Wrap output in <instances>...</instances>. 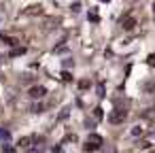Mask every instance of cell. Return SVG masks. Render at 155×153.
Listing matches in <instances>:
<instances>
[{"label":"cell","mask_w":155,"mask_h":153,"mask_svg":"<svg viewBox=\"0 0 155 153\" xmlns=\"http://www.w3.org/2000/svg\"><path fill=\"white\" fill-rule=\"evenodd\" d=\"M151 153H155V151H151Z\"/></svg>","instance_id":"obj_19"},{"label":"cell","mask_w":155,"mask_h":153,"mask_svg":"<svg viewBox=\"0 0 155 153\" xmlns=\"http://www.w3.org/2000/svg\"><path fill=\"white\" fill-rule=\"evenodd\" d=\"M32 111H34V113H41V111H43V106H41V104H36V106H32Z\"/></svg>","instance_id":"obj_17"},{"label":"cell","mask_w":155,"mask_h":153,"mask_svg":"<svg viewBox=\"0 0 155 153\" xmlns=\"http://www.w3.org/2000/svg\"><path fill=\"white\" fill-rule=\"evenodd\" d=\"M32 142H36V136H24L19 140V147H32Z\"/></svg>","instance_id":"obj_5"},{"label":"cell","mask_w":155,"mask_h":153,"mask_svg":"<svg viewBox=\"0 0 155 153\" xmlns=\"http://www.w3.org/2000/svg\"><path fill=\"white\" fill-rule=\"evenodd\" d=\"M26 13H28V15H43V9H41L38 5H34V7H30Z\"/></svg>","instance_id":"obj_6"},{"label":"cell","mask_w":155,"mask_h":153,"mask_svg":"<svg viewBox=\"0 0 155 153\" xmlns=\"http://www.w3.org/2000/svg\"><path fill=\"white\" fill-rule=\"evenodd\" d=\"M62 79H64V81H66V83H68V81H70V79H72V77H70V72H62Z\"/></svg>","instance_id":"obj_12"},{"label":"cell","mask_w":155,"mask_h":153,"mask_svg":"<svg viewBox=\"0 0 155 153\" xmlns=\"http://www.w3.org/2000/svg\"><path fill=\"white\" fill-rule=\"evenodd\" d=\"M87 145H91V147H100L102 145V136H98V134H89V140H87Z\"/></svg>","instance_id":"obj_3"},{"label":"cell","mask_w":155,"mask_h":153,"mask_svg":"<svg viewBox=\"0 0 155 153\" xmlns=\"http://www.w3.org/2000/svg\"><path fill=\"white\" fill-rule=\"evenodd\" d=\"M98 91H100L98 96H104V83H100V85H98Z\"/></svg>","instance_id":"obj_16"},{"label":"cell","mask_w":155,"mask_h":153,"mask_svg":"<svg viewBox=\"0 0 155 153\" xmlns=\"http://www.w3.org/2000/svg\"><path fill=\"white\" fill-rule=\"evenodd\" d=\"M121 26H123V30H132L136 26V22H134V17H123L121 19Z\"/></svg>","instance_id":"obj_4"},{"label":"cell","mask_w":155,"mask_h":153,"mask_svg":"<svg viewBox=\"0 0 155 153\" xmlns=\"http://www.w3.org/2000/svg\"><path fill=\"white\" fill-rule=\"evenodd\" d=\"M102 2H108V0H102Z\"/></svg>","instance_id":"obj_18"},{"label":"cell","mask_w":155,"mask_h":153,"mask_svg":"<svg viewBox=\"0 0 155 153\" xmlns=\"http://www.w3.org/2000/svg\"><path fill=\"white\" fill-rule=\"evenodd\" d=\"M2 153H15V147L7 145V147H2Z\"/></svg>","instance_id":"obj_9"},{"label":"cell","mask_w":155,"mask_h":153,"mask_svg":"<svg viewBox=\"0 0 155 153\" xmlns=\"http://www.w3.org/2000/svg\"><path fill=\"white\" fill-rule=\"evenodd\" d=\"M140 134H142L140 128H134V130H132V136H140Z\"/></svg>","instance_id":"obj_14"},{"label":"cell","mask_w":155,"mask_h":153,"mask_svg":"<svg viewBox=\"0 0 155 153\" xmlns=\"http://www.w3.org/2000/svg\"><path fill=\"white\" fill-rule=\"evenodd\" d=\"M45 94H47V87H43V85H32V87L28 89V96H30V98H34V100L43 98Z\"/></svg>","instance_id":"obj_2"},{"label":"cell","mask_w":155,"mask_h":153,"mask_svg":"<svg viewBox=\"0 0 155 153\" xmlns=\"http://www.w3.org/2000/svg\"><path fill=\"white\" fill-rule=\"evenodd\" d=\"M79 87H81V89H87V87H89V81H81Z\"/></svg>","instance_id":"obj_13"},{"label":"cell","mask_w":155,"mask_h":153,"mask_svg":"<svg viewBox=\"0 0 155 153\" xmlns=\"http://www.w3.org/2000/svg\"><path fill=\"white\" fill-rule=\"evenodd\" d=\"M0 138L7 140V138H9V130H2V128H0Z\"/></svg>","instance_id":"obj_10"},{"label":"cell","mask_w":155,"mask_h":153,"mask_svg":"<svg viewBox=\"0 0 155 153\" xmlns=\"http://www.w3.org/2000/svg\"><path fill=\"white\" fill-rule=\"evenodd\" d=\"M21 53H26V47H17V49H13V51H11V58H15V55H21Z\"/></svg>","instance_id":"obj_8"},{"label":"cell","mask_w":155,"mask_h":153,"mask_svg":"<svg viewBox=\"0 0 155 153\" xmlns=\"http://www.w3.org/2000/svg\"><path fill=\"white\" fill-rule=\"evenodd\" d=\"M87 19H89V22H100V15H98V11H96V9H91V11L87 13Z\"/></svg>","instance_id":"obj_7"},{"label":"cell","mask_w":155,"mask_h":153,"mask_svg":"<svg viewBox=\"0 0 155 153\" xmlns=\"http://www.w3.org/2000/svg\"><path fill=\"white\" fill-rule=\"evenodd\" d=\"M125 117H127V111H125V108H115V111L108 115V121H110V123H123Z\"/></svg>","instance_id":"obj_1"},{"label":"cell","mask_w":155,"mask_h":153,"mask_svg":"<svg viewBox=\"0 0 155 153\" xmlns=\"http://www.w3.org/2000/svg\"><path fill=\"white\" fill-rule=\"evenodd\" d=\"M147 62H149V66H155V53H153V55H149V60H147Z\"/></svg>","instance_id":"obj_15"},{"label":"cell","mask_w":155,"mask_h":153,"mask_svg":"<svg viewBox=\"0 0 155 153\" xmlns=\"http://www.w3.org/2000/svg\"><path fill=\"white\" fill-rule=\"evenodd\" d=\"M94 117L100 121V119H102V108H96V111H94Z\"/></svg>","instance_id":"obj_11"}]
</instances>
